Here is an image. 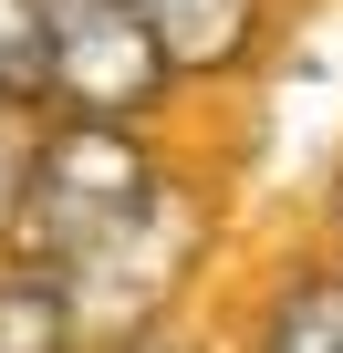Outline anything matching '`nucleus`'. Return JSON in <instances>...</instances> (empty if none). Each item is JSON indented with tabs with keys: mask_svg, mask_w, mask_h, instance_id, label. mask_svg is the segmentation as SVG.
Here are the masks:
<instances>
[{
	"mask_svg": "<svg viewBox=\"0 0 343 353\" xmlns=\"http://www.w3.org/2000/svg\"><path fill=\"white\" fill-rule=\"evenodd\" d=\"M32 135H42V104H0V250H11V208L32 176Z\"/></svg>",
	"mask_w": 343,
	"mask_h": 353,
	"instance_id": "8",
	"label": "nucleus"
},
{
	"mask_svg": "<svg viewBox=\"0 0 343 353\" xmlns=\"http://www.w3.org/2000/svg\"><path fill=\"white\" fill-rule=\"evenodd\" d=\"M0 104H21V94H11V83H0Z\"/></svg>",
	"mask_w": 343,
	"mask_h": 353,
	"instance_id": "10",
	"label": "nucleus"
},
{
	"mask_svg": "<svg viewBox=\"0 0 343 353\" xmlns=\"http://www.w3.org/2000/svg\"><path fill=\"white\" fill-rule=\"evenodd\" d=\"M208 188L177 166L156 188V208L146 219H125L94 260H73L63 281H73V301H84V332H94V353H115V343H135V332H166L188 312V281H198V260H208Z\"/></svg>",
	"mask_w": 343,
	"mask_h": 353,
	"instance_id": "2",
	"label": "nucleus"
},
{
	"mask_svg": "<svg viewBox=\"0 0 343 353\" xmlns=\"http://www.w3.org/2000/svg\"><path fill=\"white\" fill-rule=\"evenodd\" d=\"M0 83L21 104H52V83H42V0H0Z\"/></svg>",
	"mask_w": 343,
	"mask_h": 353,
	"instance_id": "7",
	"label": "nucleus"
},
{
	"mask_svg": "<svg viewBox=\"0 0 343 353\" xmlns=\"http://www.w3.org/2000/svg\"><path fill=\"white\" fill-rule=\"evenodd\" d=\"M42 83L63 114H135V125H166V104L188 94L146 0H42Z\"/></svg>",
	"mask_w": 343,
	"mask_h": 353,
	"instance_id": "3",
	"label": "nucleus"
},
{
	"mask_svg": "<svg viewBox=\"0 0 343 353\" xmlns=\"http://www.w3.org/2000/svg\"><path fill=\"white\" fill-rule=\"evenodd\" d=\"M322 250L343 260V156H333V176H322Z\"/></svg>",
	"mask_w": 343,
	"mask_h": 353,
	"instance_id": "9",
	"label": "nucleus"
},
{
	"mask_svg": "<svg viewBox=\"0 0 343 353\" xmlns=\"http://www.w3.org/2000/svg\"><path fill=\"white\" fill-rule=\"evenodd\" d=\"M177 176L156 125L135 114H63L42 104V135H32V176H21V208H11V250L21 260H94L125 219L156 208V188Z\"/></svg>",
	"mask_w": 343,
	"mask_h": 353,
	"instance_id": "1",
	"label": "nucleus"
},
{
	"mask_svg": "<svg viewBox=\"0 0 343 353\" xmlns=\"http://www.w3.org/2000/svg\"><path fill=\"white\" fill-rule=\"evenodd\" d=\"M239 353H343V260L312 250V260L271 270V291H260Z\"/></svg>",
	"mask_w": 343,
	"mask_h": 353,
	"instance_id": "5",
	"label": "nucleus"
},
{
	"mask_svg": "<svg viewBox=\"0 0 343 353\" xmlns=\"http://www.w3.org/2000/svg\"><path fill=\"white\" fill-rule=\"evenodd\" d=\"M0 353H94L84 301H73V281L52 260L0 250Z\"/></svg>",
	"mask_w": 343,
	"mask_h": 353,
	"instance_id": "6",
	"label": "nucleus"
},
{
	"mask_svg": "<svg viewBox=\"0 0 343 353\" xmlns=\"http://www.w3.org/2000/svg\"><path fill=\"white\" fill-rule=\"evenodd\" d=\"M146 21L188 94H239L281 42V0H146Z\"/></svg>",
	"mask_w": 343,
	"mask_h": 353,
	"instance_id": "4",
	"label": "nucleus"
}]
</instances>
